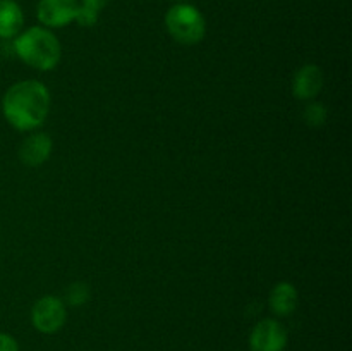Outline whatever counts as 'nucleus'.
Instances as JSON below:
<instances>
[{
  "label": "nucleus",
  "mask_w": 352,
  "mask_h": 351,
  "mask_svg": "<svg viewBox=\"0 0 352 351\" xmlns=\"http://www.w3.org/2000/svg\"><path fill=\"white\" fill-rule=\"evenodd\" d=\"M165 28L177 43L196 45L205 38L206 21L191 3H174L165 14Z\"/></svg>",
  "instance_id": "7ed1b4c3"
},
{
  "label": "nucleus",
  "mask_w": 352,
  "mask_h": 351,
  "mask_svg": "<svg viewBox=\"0 0 352 351\" xmlns=\"http://www.w3.org/2000/svg\"><path fill=\"white\" fill-rule=\"evenodd\" d=\"M170 2H175V3H184V2H188V0H170Z\"/></svg>",
  "instance_id": "2eb2a0df"
},
{
  "label": "nucleus",
  "mask_w": 352,
  "mask_h": 351,
  "mask_svg": "<svg viewBox=\"0 0 352 351\" xmlns=\"http://www.w3.org/2000/svg\"><path fill=\"white\" fill-rule=\"evenodd\" d=\"M50 112V92L36 79L14 83L2 98V114L17 131H34Z\"/></svg>",
  "instance_id": "f257e3e1"
},
{
  "label": "nucleus",
  "mask_w": 352,
  "mask_h": 351,
  "mask_svg": "<svg viewBox=\"0 0 352 351\" xmlns=\"http://www.w3.org/2000/svg\"><path fill=\"white\" fill-rule=\"evenodd\" d=\"M67 310L58 296H43L31 308V323L41 334H55L64 327Z\"/></svg>",
  "instance_id": "20e7f679"
},
{
  "label": "nucleus",
  "mask_w": 352,
  "mask_h": 351,
  "mask_svg": "<svg viewBox=\"0 0 352 351\" xmlns=\"http://www.w3.org/2000/svg\"><path fill=\"white\" fill-rule=\"evenodd\" d=\"M109 2L110 0H81L74 21L85 28L95 26L98 23L100 10L109 6Z\"/></svg>",
  "instance_id": "9b49d317"
},
{
  "label": "nucleus",
  "mask_w": 352,
  "mask_h": 351,
  "mask_svg": "<svg viewBox=\"0 0 352 351\" xmlns=\"http://www.w3.org/2000/svg\"><path fill=\"white\" fill-rule=\"evenodd\" d=\"M24 14L16 0H0V38L12 40L23 31Z\"/></svg>",
  "instance_id": "9d476101"
},
{
  "label": "nucleus",
  "mask_w": 352,
  "mask_h": 351,
  "mask_svg": "<svg viewBox=\"0 0 352 351\" xmlns=\"http://www.w3.org/2000/svg\"><path fill=\"white\" fill-rule=\"evenodd\" d=\"M325 85L323 71L315 64H306L298 69L292 79V93L299 100H313L320 95Z\"/></svg>",
  "instance_id": "0eeeda50"
},
{
  "label": "nucleus",
  "mask_w": 352,
  "mask_h": 351,
  "mask_svg": "<svg viewBox=\"0 0 352 351\" xmlns=\"http://www.w3.org/2000/svg\"><path fill=\"white\" fill-rule=\"evenodd\" d=\"M89 298V289L88 286L82 284V282H74V284L69 286L67 289V301L71 305H82V303L88 301Z\"/></svg>",
  "instance_id": "ddd939ff"
},
{
  "label": "nucleus",
  "mask_w": 352,
  "mask_h": 351,
  "mask_svg": "<svg viewBox=\"0 0 352 351\" xmlns=\"http://www.w3.org/2000/svg\"><path fill=\"white\" fill-rule=\"evenodd\" d=\"M54 141L47 133H33L21 143L19 158L28 167H40L48 160Z\"/></svg>",
  "instance_id": "6e6552de"
},
{
  "label": "nucleus",
  "mask_w": 352,
  "mask_h": 351,
  "mask_svg": "<svg viewBox=\"0 0 352 351\" xmlns=\"http://www.w3.org/2000/svg\"><path fill=\"white\" fill-rule=\"evenodd\" d=\"M14 52L17 57L36 71H52L62 57L58 38L48 28L33 26L21 31L14 38Z\"/></svg>",
  "instance_id": "f03ea898"
},
{
  "label": "nucleus",
  "mask_w": 352,
  "mask_h": 351,
  "mask_svg": "<svg viewBox=\"0 0 352 351\" xmlns=\"http://www.w3.org/2000/svg\"><path fill=\"white\" fill-rule=\"evenodd\" d=\"M298 289L291 282H277L270 291L268 305L277 317H289L298 308Z\"/></svg>",
  "instance_id": "1a4fd4ad"
},
{
  "label": "nucleus",
  "mask_w": 352,
  "mask_h": 351,
  "mask_svg": "<svg viewBox=\"0 0 352 351\" xmlns=\"http://www.w3.org/2000/svg\"><path fill=\"white\" fill-rule=\"evenodd\" d=\"M78 0H40L36 17L43 28H64L76 19Z\"/></svg>",
  "instance_id": "423d86ee"
},
{
  "label": "nucleus",
  "mask_w": 352,
  "mask_h": 351,
  "mask_svg": "<svg viewBox=\"0 0 352 351\" xmlns=\"http://www.w3.org/2000/svg\"><path fill=\"white\" fill-rule=\"evenodd\" d=\"M285 346H287V330L278 320L263 319L251 330V351H284Z\"/></svg>",
  "instance_id": "39448f33"
},
{
  "label": "nucleus",
  "mask_w": 352,
  "mask_h": 351,
  "mask_svg": "<svg viewBox=\"0 0 352 351\" xmlns=\"http://www.w3.org/2000/svg\"><path fill=\"white\" fill-rule=\"evenodd\" d=\"M305 120L308 126H323L327 120V110L322 103H311L305 110Z\"/></svg>",
  "instance_id": "f8f14e48"
},
{
  "label": "nucleus",
  "mask_w": 352,
  "mask_h": 351,
  "mask_svg": "<svg viewBox=\"0 0 352 351\" xmlns=\"http://www.w3.org/2000/svg\"><path fill=\"white\" fill-rule=\"evenodd\" d=\"M0 351H19V344L10 334L0 332Z\"/></svg>",
  "instance_id": "4468645a"
}]
</instances>
